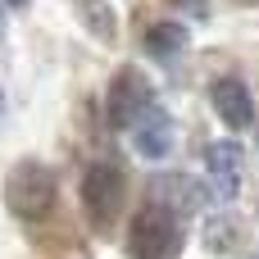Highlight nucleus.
I'll use <instances>...</instances> for the list:
<instances>
[{
    "instance_id": "39448f33",
    "label": "nucleus",
    "mask_w": 259,
    "mask_h": 259,
    "mask_svg": "<svg viewBox=\"0 0 259 259\" xmlns=\"http://www.w3.org/2000/svg\"><path fill=\"white\" fill-rule=\"evenodd\" d=\"M209 105L223 118V127H232V132H241V127L255 123V96H250V87L241 77H219L209 87Z\"/></svg>"
},
{
    "instance_id": "ddd939ff",
    "label": "nucleus",
    "mask_w": 259,
    "mask_h": 259,
    "mask_svg": "<svg viewBox=\"0 0 259 259\" xmlns=\"http://www.w3.org/2000/svg\"><path fill=\"white\" fill-rule=\"evenodd\" d=\"M182 5H191V9H200V0H182Z\"/></svg>"
},
{
    "instance_id": "20e7f679",
    "label": "nucleus",
    "mask_w": 259,
    "mask_h": 259,
    "mask_svg": "<svg viewBox=\"0 0 259 259\" xmlns=\"http://www.w3.org/2000/svg\"><path fill=\"white\" fill-rule=\"evenodd\" d=\"M77 196H82L87 223L105 232V228L118 219V209H123V168H114V164H105V159H100V164H87Z\"/></svg>"
},
{
    "instance_id": "f8f14e48",
    "label": "nucleus",
    "mask_w": 259,
    "mask_h": 259,
    "mask_svg": "<svg viewBox=\"0 0 259 259\" xmlns=\"http://www.w3.org/2000/svg\"><path fill=\"white\" fill-rule=\"evenodd\" d=\"M0 41H5V9H0Z\"/></svg>"
},
{
    "instance_id": "1a4fd4ad",
    "label": "nucleus",
    "mask_w": 259,
    "mask_h": 259,
    "mask_svg": "<svg viewBox=\"0 0 259 259\" xmlns=\"http://www.w3.org/2000/svg\"><path fill=\"white\" fill-rule=\"evenodd\" d=\"M187 27L182 23H173V18H159V23H150L146 27V36H141V50L150 55V59H178L182 50H187Z\"/></svg>"
},
{
    "instance_id": "4468645a",
    "label": "nucleus",
    "mask_w": 259,
    "mask_h": 259,
    "mask_svg": "<svg viewBox=\"0 0 259 259\" xmlns=\"http://www.w3.org/2000/svg\"><path fill=\"white\" fill-rule=\"evenodd\" d=\"M5 5H18V9H23V5H27V0H5Z\"/></svg>"
},
{
    "instance_id": "f03ea898",
    "label": "nucleus",
    "mask_w": 259,
    "mask_h": 259,
    "mask_svg": "<svg viewBox=\"0 0 259 259\" xmlns=\"http://www.w3.org/2000/svg\"><path fill=\"white\" fill-rule=\"evenodd\" d=\"M187 246V228L164 205H141L127 223V259H178Z\"/></svg>"
},
{
    "instance_id": "2eb2a0df",
    "label": "nucleus",
    "mask_w": 259,
    "mask_h": 259,
    "mask_svg": "<svg viewBox=\"0 0 259 259\" xmlns=\"http://www.w3.org/2000/svg\"><path fill=\"white\" fill-rule=\"evenodd\" d=\"M250 259H259V250H255V255H250Z\"/></svg>"
},
{
    "instance_id": "9b49d317",
    "label": "nucleus",
    "mask_w": 259,
    "mask_h": 259,
    "mask_svg": "<svg viewBox=\"0 0 259 259\" xmlns=\"http://www.w3.org/2000/svg\"><path fill=\"white\" fill-rule=\"evenodd\" d=\"M0 123H5V87H0Z\"/></svg>"
},
{
    "instance_id": "f257e3e1",
    "label": "nucleus",
    "mask_w": 259,
    "mask_h": 259,
    "mask_svg": "<svg viewBox=\"0 0 259 259\" xmlns=\"http://www.w3.org/2000/svg\"><path fill=\"white\" fill-rule=\"evenodd\" d=\"M55 196H59V182L41 159H18L5 173V209L18 223H41L55 209Z\"/></svg>"
},
{
    "instance_id": "423d86ee",
    "label": "nucleus",
    "mask_w": 259,
    "mask_h": 259,
    "mask_svg": "<svg viewBox=\"0 0 259 259\" xmlns=\"http://www.w3.org/2000/svg\"><path fill=\"white\" fill-rule=\"evenodd\" d=\"M205 168H209L214 196H219V200H237V191H241V168H246L241 146H237V141H209V146H205Z\"/></svg>"
},
{
    "instance_id": "9d476101",
    "label": "nucleus",
    "mask_w": 259,
    "mask_h": 259,
    "mask_svg": "<svg viewBox=\"0 0 259 259\" xmlns=\"http://www.w3.org/2000/svg\"><path fill=\"white\" fill-rule=\"evenodd\" d=\"M73 9H77L82 27H87L100 46H114V41H118V18H114V9H109L105 0H73Z\"/></svg>"
},
{
    "instance_id": "0eeeda50",
    "label": "nucleus",
    "mask_w": 259,
    "mask_h": 259,
    "mask_svg": "<svg viewBox=\"0 0 259 259\" xmlns=\"http://www.w3.org/2000/svg\"><path fill=\"white\" fill-rule=\"evenodd\" d=\"M150 205H164L168 214L187 219V214L205 209V205H209V196H205L191 178H182V173H164V178H155V182H150Z\"/></svg>"
},
{
    "instance_id": "6e6552de",
    "label": "nucleus",
    "mask_w": 259,
    "mask_h": 259,
    "mask_svg": "<svg viewBox=\"0 0 259 259\" xmlns=\"http://www.w3.org/2000/svg\"><path fill=\"white\" fill-rule=\"evenodd\" d=\"M127 137H132V146H137V155H141V159H164V155L178 146V123L155 105V109H150V114H146Z\"/></svg>"
},
{
    "instance_id": "7ed1b4c3",
    "label": "nucleus",
    "mask_w": 259,
    "mask_h": 259,
    "mask_svg": "<svg viewBox=\"0 0 259 259\" xmlns=\"http://www.w3.org/2000/svg\"><path fill=\"white\" fill-rule=\"evenodd\" d=\"M155 109V87L141 68H118L114 82H109V96H105V114H109V127L114 132H132L146 114Z\"/></svg>"
}]
</instances>
